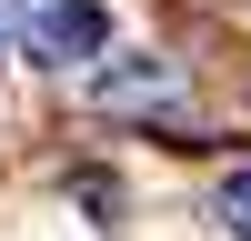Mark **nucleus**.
<instances>
[{
	"label": "nucleus",
	"mask_w": 251,
	"mask_h": 241,
	"mask_svg": "<svg viewBox=\"0 0 251 241\" xmlns=\"http://www.w3.org/2000/svg\"><path fill=\"white\" fill-rule=\"evenodd\" d=\"M30 50L60 60V71H71V60H100L111 50V10H100V0H40L30 10Z\"/></svg>",
	"instance_id": "1"
},
{
	"label": "nucleus",
	"mask_w": 251,
	"mask_h": 241,
	"mask_svg": "<svg viewBox=\"0 0 251 241\" xmlns=\"http://www.w3.org/2000/svg\"><path fill=\"white\" fill-rule=\"evenodd\" d=\"M181 71L171 60H111V71H91V100L100 111H151V100H171Z\"/></svg>",
	"instance_id": "2"
},
{
	"label": "nucleus",
	"mask_w": 251,
	"mask_h": 241,
	"mask_svg": "<svg viewBox=\"0 0 251 241\" xmlns=\"http://www.w3.org/2000/svg\"><path fill=\"white\" fill-rule=\"evenodd\" d=\"M221 221H231V231L251 241V161H241V171H231V181H221Z\"/></svg>",
	"instance_id": "3"
}]
</instances>
